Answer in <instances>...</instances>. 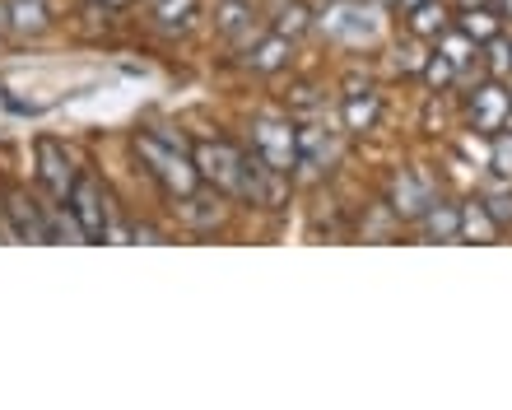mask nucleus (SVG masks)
Masks as SVG:
<instances>
[{"label": "nucleus", "instance_id": "6e6552de", "mask_svg": "<svg viewBox=\"0 0 512 410\" xmlns=\"http://www.w3.org/2000/svg\"><path fill=\"white\" fill-rule=\"evenodd\" d=\"M378 94H373V84H350V94H345V108H340V117H345V131L350 136H364V131H373V122H378Z\"/></svg>", "mask_w": 512, "mask_h": 410}, {"label": "nucleus", "instance_id": "1a4fd4ad", "mask_svg": "<svg viewBox=\"0 0 512 410\" xmlns=\"http://www.w3.org/2000/svg\"><path fill=\"white\" fill-rule=\"evenodd\" d=\"M508 117H512V94H503L499 84L475 89V98H471V122L480 126V131H499Z\"/></svg>", "mask_w": 512, "mask_h": 410}, {"label": "nucleus", "instance_id": "cd10ccee", "mask_svg": "<svg viewBox=\"0 0 512 410\" xmlns=\"http://www.w3.org/2000/svg\"><path fill=\"white\" fill-rule=\"evenodd\" d=\"M480 5H489V0H461V10H480Z\"/></svg>", "mask_w": 512, "mask_h": 410}, {"label": "nucleus", "instance_id": "f257e3e1", "mask_svg": "<svg viewBox=\"0 0 512 410\" xmlns=\"http://www.w3.org/2000/svg\"><path fill=\"white\" fill-rule=\"evenodd\" d=\"M135 154H140V164L149 168V178L159 182L168 196H177V201L201 187V168H196V159H187L182 140L145 131V136H135Z\"/></svg>", "mask_w": 512, "mask_h": 410}, {"label": "nucleus", "instance_id": "2eb2a0df", "mask_svg": "<svg viewBox=\"0 0 512 410\" xmlns=\"http://www.w3.org/2000/svg\"><path fill=\"white\" fill-rule=\"evenodd\" d=\"M443 28L452 24H447V5H438V0H424L419 10H410V33L415 38H438Z\"/></svg>", "mask_w": 512, "mask_h": 410}, {"label": "nucleus", "instance_id": "412c9836", "mask_svg": "<svg viewBox=\"0 0 512 410\" xmlns=\"http://www.w3.org/2000/svg\"><path fill=\"white\" fill-rule=\"evenodd\" d=\"M419 75H424V84H429V89H443V84H452V75H457V66H452V61H447L443 52H433L429 61L419 66Z\"/></svg>", "mask_w": 512, "mask_h": 410}, {"label": "nucleus", "instance_id": "39448f33", "mask_svg": "<svg viewBox=\"0 0 512 410\" xmlns=\"http://www.w3.org/2000/svg\"><path fill=\"white\" fill-rule=\"evenodd\" d=\"M38 178H42V187H47L56 201H70V187H75V168H70L66 150H61L52 136L38 140Z\"/></svg>", "mask_w": 512, "mask_h": 410}, {"label": "nucleus", "instance_id": "9d476101", "mask_svg": "<svg viewBox=\"0 0 512 410\" xmlns=\"http://www.w3.org/2000/svg\"><path fill=\"white\" fill-rule=\"evenodd\" d=\"M289 52H294V38H284V33H266L261 42H252L247 66H252L256 75H275V70L289 66Z\"/></svg>", "mask_w": 512, "mask_h": 410}, {"label": "nucleus", "instance_id": "aec40b11", "mask_svg": "<svg viewBox=\"0 0 512 410\" xmlns=\"http://www.w3.org/2000/svg\"><path fill=\"white\" fill-rule=\"evenodd\" d=\"M256 14H252V5H247V0H224V5H219V14H215V24L224 28V33H238V28L243 24H252Z\"/></svg>", "mask_w": 512, "mask_h": 410}, {"label": "nucleus", "instance_id": "c756f323", "mask_svg": "<svg viewBox=\"0 0 512 410\" xmlns=\"http://www.w3.org/2000/svg\"><path fill=\"white\" fill-rule=\"evenodd\" d=\"M503 14H508V19H512V0H503Z\"/></svg>", "mask_w": 512, "mask_h": 410}, {"label": "nucleus", "instance_id": "6ab92c4d", "mask_svg": "<svg viewBox=\"0 0 512 410\" xmlns=\"http://www.w3.org/2000/svg\"><path fill=\"white\" fill-rule=\"evenodd\" d=\"M461 33H471L475 42H489L499 38V14L489 10V5H480V10H461Z\"/></svg>", "mask_w": 512, "mask_h": 410}, {"label": "nucleus", "instance_id": "7ed1b4c3", "mask_svg": "<svg viewBox=\"0 0 512 410\" xmlns=\"http://www.w3.org/2000/svg\"><path fill=\"white\" fill-rule=\"evenodd\" d=\"M252 154L256 159H266L270 168H280V173H294L298 168V131L280 117H261L252 126Z\"/></svg>", "mask_w": 512, "mask_h": 410}, {"label": "nucleus", "instance_id": "dca6fc26", "mask_svg": "<svg viewBox=\"0 0 512 410\" xmlns=\"http://www.w3.org/2000/svg\"><path fill=\"white\" fill-rule=\"evenodd\" d=\"M10 215L14 224H19V233L24 238H33V243H52V229L38 219V210H33V201H24V196H10Z\"/></svg>", "mask_w": 512, "mask_h": 410}, {"label": "nucleus", "instance_id": "4be33fe9", "mask_svg": "<svg viewBox=\"0 0 512 410\" xmlns=\"http://www.w3.org/2000/svg\"><path fill=\"white\" fill-rule=\"evenodd\" d=\"M308 28V10L303 5H289V10H280V19H275V33H284V38H298Z\"/></svg>", "mask_w": 512, "mask_h": 410}, {"label": "nucleus", "instance_id": "f8f14e48", "mask_svg": "<svg viewBox=\"0 0 512 410\" xmlns=\"http://www.w3.org/2000/svg\"><path fill=\"white\" fill-rule=\"evenodd\" d=\"M322 28L331 33V38H364L368 33V19H364V10L359 5H331V10L322 14Z\"/></svg>", "mask_w": 512, "mask_h": 410}, {"label": "nucleus", "instance_id": "9b49d317", "mask_svg": "<svg viewBox=\"0 0 512 410\" xmlns=\"http://www.w3.org/2000/svg\"><path fill=\"white\" fill-rule=\"evenodd\" d=\"M419 229H424V238L452 243V238H461V210H457V205H438V201H433L429 210L419 215Z\"/></svg>", "mask_w": 512, "mask_h": 410}, {"label": "nucleus", "instance_id": "f03ea898", "mask_svg": "<svg viewBox=\"0 0 512 410\" xmlns=\"http://www.w3.org/2000/svg\"><path fill=\"white\" fill-rule=\"evenodd\" d=\"M191 159L201 168V182L219 187L224 196H247V154L233 150L229 140H201Z\"/></svg>", "mask_w": 512, "mask_h": 410}, {"label": "nucleus", "instance_id": "f3484780", "mask_svg": "<svg viewBox=\"0 0 512 410\" xmlns=\"http://www.w3.org/2000/svg\"><path fill=\"white\" fill-rule=\"evenodd\" d=\"M433 47H438V52L447 56V61H452V66H466V61H471L475 56V38L471 33H461V28H443V33H438V38H433Z\"/></svg>", "mask_w": 512, "mask_h": 410}, {"label": "nucleus", "instance_id": "423d86ee", "mask_svg": "<svg viewBox=\"0 0 512 410\" xmlns=\"http://www.w3.org/2000/svg\"><path fill=\"white\" fill-rule=\"evenodd\" d=\"M284 192H289V173H280V168H270L266 159L247 154V201L275 210V205L284 201Z\"/></svg>", "mask_w": 512, "mask_h": 410}, {"label": "nucleus", "instance_id": "ddd939ff", "mask_svg": "<svg viewBox=\"0 0 512 410\" xmlns=\"http://www.w3.org/2000/svg\"><path fill=\"white\" fill-rule=\"evenodd\" d=\"M461 238L494 243V238H499V215H494L489 205H461Z\"/></svg>", "mask_w": 512, "mask_h": 410}, {"label": "nucleus", "instance_id": "4468645a", "mask_svg": "<svg viewBox=\"0 0 512 410\" xmlns=\"http://www.w3.org/2000/svg\"><path fill=\"white\" fill-rule=\"evenodd\" d=\"M177 210H182V219H187L191 229H215L219 219H224V201H219V196H182V205H177Z\"/></svg>", "mask_w": 512, "mask_h": 410}, {"label": "nucleus", "instance_id": "20e7f679", "mask_svg": "<svg viewBox=\"0 0 512 410\" xmlns=\"http://www.w3.org/2000/svg\"><path fill=\"white\" fill-rule=\"evenodd\" d=\"M70 215L80 219V229L89 243H103V238H108V201H103L94 178H75V187H70Z\"/></svg>", "mask_w": 512, "mask_h": 410}, {"label": "nucleus", "instance_id": "a211bd4d", "mask_svg": "<svg viewBox=\"0 0 512 410\" xmlns=\"http://www.w3.org/2000/svg\"><path fill=\"white\" fill-rule=\"evenodd\" d=\"M10 28H19V33H42V28H47V5H42V0H10Z\"/></svg>", "mask_w": 512, "mask_h": 410}, {"label": "nucleus", "instance_id": "5701e85b", "mask_svg": "<svg viewBox=\"0 0 512 410\" xmlns=\"http://www.w3.org/2000/svg\"><path fill=\"white\" fill-rule=\"evenodd\" d=\"M191 14H196V0H159V19L168 28H173V24H187Z\"/></svg>", "mask_w": 512, "mask_h": 410}, {"label": "nucleus", "instance_id": "bb28decb", "mask_svg": "<svg viewBox=\"0 0 512 410\" xmlns=\"http://www.w3.org/2000/svg\"><path fill=\"white\" fill-rule=\"evenodd\" d=\"M419 5H424V0H396V10H405V14L419 10Z\"/></svg>", "mask_w": 512, "mask_h": 410}, {"label": "nucleus", "instance_id": "0eeeda50", "mask_svg": "<svg viewBox=\"0 0 512 410\" xmlns=\"http://www.w3.org/2000/svg\"><path fill=\"white\" fill-rule=\"evenodd\" d=\"M387 205H391V215L396 219H419L433 205L429 178H419V173H401V178L391 182V201Z\"/></svg>", "mask_w": 512, "mask_h": 410}, {"label": "nucleus", "instance_id": "393cba45", "mask_svg": "<svg viewBox=\"0 0 512 410\" xmlns=\"http://www.w3.org/2000/svg\"><path fill=\"white\" fill-rule=\"evenodd\" d=\"M489 56H494V61H489V66H494V75H503V70L512 66V47L503 38H489Z\"/></svg>", "mask_w": 512, "mask_h": 410}, {"label": "nucleus", "instance_id": "b1692460", "mask_svg": "<svg viewBox=\"0 0 512 410\" xmlns=\"http://www.w3.org/2000/svg\"><path fill=\"white\" fill-rule=\"evenodd\" d=\"M494 173H499V178H512V136L508 131L494 136Z\"/></svg>", "mask_w": 512, "mask_h": 410}, {"label": "nucleus", "instance_id": "a878e982", "mask_svg": "<svg viewBox=\"0 0 512 410\" xmlns=\"http://www.w3.org/2000/svg\"><path fill=\"white\" fill-rule=\"evenodd\" d=\"M5 28H10V5L0 0V33H5Z\"/></svg>", "mask_w": 512, "mask_h": 410}, {"label": "nucleus", "instance_id": "c85d7f7f", "mask_svg": "<svg viewBox=\"0 0 512 410\" xmlns=\"http://www.w3.org/2000/svg\"><path fill=\"white\" fill-rule=\"evenodd\" d=\"M98 5H108V10H122L126 0H98Z\"/></svg>", "mask_w": 512, "mask_h": 410}]
</instances>
